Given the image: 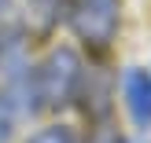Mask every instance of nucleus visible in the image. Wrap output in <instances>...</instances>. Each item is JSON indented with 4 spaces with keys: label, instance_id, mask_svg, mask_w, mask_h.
I'll return each mask as SVG.
<instances>
[{
    "label": "nucleus",
    "instance_id": "0eeeda50",
    "mask_svg": "<svg viewBox=\"0 0 151 143\" xmlns=\"http://www.w3.org/2000/svg\"><path fill=\"white\" fill-rule=\"evenodd\" d=\"M11 11V0H0V15H7Z\"/></svg>",
    "mask_w": 151,
    "mask_h": 143
},
{
    "label": "nucleus",
    "instance_id": "7ed1b4c3",
    "mask_svg": "<svg viewBox=\"0 0 151 143\" xmlns=\"http://www.w3.org/2000/svg\"><path fill=\"white\" fill-rule=\"evenodd\" d=\"M122 99H125V110H129L133 125L147 132L151 129V70L129 66L122 73Z\"/></svg>",
    "mask_w": 151,
    "mask_h": 143
},
{
    "label": "nucleus",
    "instance_id": "20e7f679",
    "mask_svg": "<svg viewBox=\"0 0 151 143\" xmlns=\"http://www.w3.org/2000/svg\"><path fill=\"white\" fill-rule=\"evenodd\" d=\"M26 15L41 29H48L52 22H59V15H66V0H26Z\"/></svg>",
    "mask_w": 151,
    "mask_h": 143
},
{
    "label": "nucleus",
    "instance_id": "f257e3e1",
    "mask_svg": "<svg viewBox=\"0 0 151 143\" xmlns=\"http://www.w3.org/2000/svg\"><path fill=\"white\" fill-rule=\"evenodd\" d=\"M81 85H85V63L70 44L52 48L26 73V92H29V99H37L33 110H59L66 103H74Z\"/></svg>",
    "mask_w": 151,
    "mask_h": 143
},
{
    "label": "nucleus",
    "instance_id": "423d86ee",
    "mask_svg": "<svg viewBox=\"0 0 151 143\" xmlns=\"http://www.w3.org/2000/svg\"><path fill=\"white\" fill-rule=\"evenodd\" d=\"M11 132H15V114H11V107H7V99L0 95V143L11 139Z\"/></svg>",
    "mask_w": 151,
    "mask_h": 143
},
{
    "label": "nucleus",
    "instance_id": "39448f33",
    "mask_svg": "<svg viewBox=\"0 0 151 143\" xmlns=\"http://www.w3.org/2000/svg\"><path fill=\"white\" fill-rule=\"evenodd\" d=\"M26 143H78V136H74L70 125H48V129L33 132Z\"/></svg>",
    "mask_w": 151,
    "mask_h": 143
},
{
    "label": "nucleus",
    "instance_id": "f03ea898",
    "mask_svg": "<svg viewBox=\"0 0 151 143\" xmlns=\"http://www.w3.org/2000/svg\"><path fill=\"white\" fill-rule=\"evenodd\" d=\"M66 26L85 48L107 51L122 26V4L118 0H66Z\"/></svg>",
    "mask_w": 151,
    "mask_h": 143
}]
</instances>
